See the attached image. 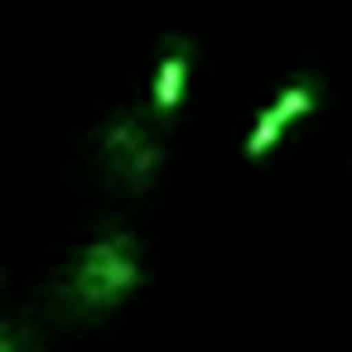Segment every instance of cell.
Returning a JSON list of instances; mask_svg holds the SVG:
<instances>
[{"mask_svg": "<svg viewBox=\"0 0 352 352\" xmlns=\"http://www.w3.org/2000/svg\"><path fill=\"white\" fill-rule=\"evenodd\" d=\"M280 131H285V116H280L275 107H265V111L256 116V131H251V140H246V155H251V160L270 155V145L280 140Z\"/></svg>", "mask_w": 352, "mask_h": 352, "instance_id": "cell-4", "label": "cell"}, {"mask_svg": "<svg viewBox=\"0 0 352 352\" xmlns=\"http://www.w3.org/2000/svg\"><path fill=\"white\" fill-rule=\"evenodd\" d=\"M0 352H15V338H0Z\"/></svg>", "mask_w": 352, "mask_h": 352, "instance_id": "cell-5", "label": "cell"}, {"mask_svg": "<svg viewBox=\"0 0 352 352\" xmlns=\"http://www.w3.org/2000/svg\"><path fill=\"white\" fill-rule=\"evenodd\" d=\"M135 285H140V261L131 251V236H102L73 265V299L82 309H107Z\"/></svg>", "mask_w": 352, "mask_h": 352, "instance_id": "cell-1", "label": "cell"}, {"mask_svg": "<svg viewBox=\"0 0 352 352\" xmlns=\"http://www.w3.org/2000/svg\"><path fill=\"white\" fill-rule=\"evenodd\" d=\"M314 102H318V92H314V82H289L280 97H275V111L285 116V126L289 121H299V116H309L314 111Z\"/></svg>", "mask_w": 352, "mask_h": 352, "instance_id": "cell-3", "label": "cell"}, {"mask_svg": "<svg viewBox=\"0 0 352 352\" xmlns=\"http://www.w3.org/2000/svg\"><path fill=\"white\" fill-rule=\"evenodd\" d=\"M188 63H193V49H188L184 39H174L169 54H164L160 68H155V107H160V111H174V107H179V97H184V87H188Z\"/></svg>", "mask_w": 352, "mask_h": 352, "instance_id": "cell-2", "label": "cell"}]
</instances>
